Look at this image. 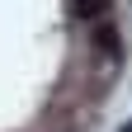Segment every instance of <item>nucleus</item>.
I'll return each instance as SVG.
<instances>
[{"instance_id": "3", "label": "nucleus", "mask_w": 132, "mask_h": 132, "mask_svg": "<svg viewBox=\"0 0 132 132\" xmlns=\"http://www.w3.org/2000/svg\"><path fill=\"white\" fill-rule=\"evenodd\" d=\"M123 132H132V123H127V127H123Z\"/></svg>"}, {"instance_id": "1", "label": "nucleus", "mask_w": 132, "mask_h": 132, "mask_svg": "<svg viewBox=\"0 0 132 132\" xmlns=\"http://www.w3.org/2000/svg\"><path fill=\"white\" fill-rule=\"evenodd\" d=\"M94 47L99 52H118V28L113 24H94Z\"/></svg>"}, {"instance_id": "2", "label": "nucleus", "mask_w": 132, "mask_h": 132, "mask_svg": "<svg viewBox=\"0 0 132 132\" xmlns=\"http://www.w3.org/2000/svg\"><path fill=\"white\" fill-rule=\"evenodd\" d=\"M104 10H113V0H76V14H80V19H99Z\"/></svg>"}]
</instances>
